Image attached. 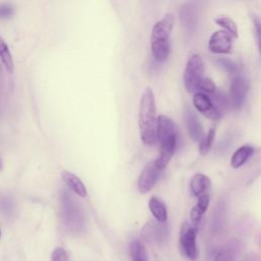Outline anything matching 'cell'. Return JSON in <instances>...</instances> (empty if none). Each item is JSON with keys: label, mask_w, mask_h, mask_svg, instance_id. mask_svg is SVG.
Returning a JSON list of instances; mask_svg holds the SVG:
<instances>
[{"label": "cell", "mask_w": 261, "mask_h": 261, "mask_svg": "<svg viewBox=\"0 0 261 261\" xmlns=\"http://www.w3.org/2000/svg\"><path fill=\"white\" fill-rule=\"evenodd\" d=\"M138 124L143 144L152 146L156 143V105L155 97L151 88H146L140 100Z\"/></svg>", "instance_id": "cell-1"}, {"label": "cell", "mask_w": 261, "mask_h": 261, "mask_svg": "<svg viewBox=\"0 0 261 261\" xmlns=\"http://www.w3.org/2000/svg\"><path fill=\"white\" fill-rule=\"evenodd\" d=\"M156 141L160 148L154 161L160 169H163L169 163L177 147V128L168 116L160 115L157 117Z\"/></svg>", "instance_id": "cell-2"}, {"label": "cell", "mask_w": 261, "mask_h": 261, "mask_svg": "<svg viewBox=\"0 0 261 261\" xmlns=\"http://www.w3.org/2000/svg\"><path fill=\"white\" fill-rule=\"evenodd\" d=\"M174 24V16L167 13L163 18L157 21L151 32V51L157 62L165 61L170 52L169 37Z\"/></svg>", "instance_id": "cell-3"}, {"label": "cell", "mask_w": 261, "mask_h": 261, "mask_svg": "<svg viewBox=\"0 0 261 261\" xmlns=\"http://www.w3.org/2000/svg\"><path fill=\"white\" fill-rule=\"evenodd\" d=\"M61 212L63 222L72 233H80L85 227V215L75 199L66 191L61 193Z\"/></svg>", "instance_id": "cell-4"}, {"label": "cell", "mask_w": 261, "mask_h": 261, "mask_svg": "<svg viewBox=\"0 0 261 261\" xmlns=\"http://www.w3.org/2000/svg\"><path fill=\"white\" fill-rule=\"evenodd\" d=\"M204 61L199 54L192 55L187 62L184 72V83L189 93L198 92V85L203 79Z\"/></svg>", "instance_id": "cell-5"}, {"label": "cell", "mask_w": 261, "mask_h": 261, "mask_svg": "<svg viewBox=\"0 0 261 261\" xmlns=\"http://www.w3.org/2000/svg\"><path fill=\"white\" fill-rule=\"evenodd\" d=\"M197 226L185 223L179 233V246L182 255L190 261H196L198 258L197 248Z\"/></svg>", "instance_id": "cell-6"}, {"label": "cell", "mask_w": 261, "mask_h": 261, "mask_svg": "<svg viewBox=\"0 0 261 261\" xmlns=\"http://www.w3.org/2000/svg\"><path fill=\"white\" fill-rule=\"evenodd\" d=\"M142 239L147 243L164 244L168 238V226L165 222L157 220H149L142 228Z\"/></svg>", "instance_id": "cell-7"}, {"label": "cell", "mask_w": 261, "mask_h": 261, "mask_svg": "<svg viewBox=\"0 0 261 261\" xmlns=\"http://www.w3.org/2000/svg\"><path fill=\"white\" fill-rule=\"evenodd\" d=\"M248 90H249V84L241 73L232 76L230 82V87H229V98H228L232 109L240 110L243 107L246 101Z\"/></svg>", "instance_id": "cell-8"}, {"label": "cell", "mask_w": 261, "mask_h": 261, "mask_svg": "<svg viewBox=\"0 0 261 261\" xmlns=\"http://www.w3.org/2000/svg\"><path fill=\"white\" fill-rule=\"evenodd\" d=\"M160 169L155 161H149L142 169L139 178H138V190L142 194H146L150 192L154 186L156 185L159 176H160Z\"/></svg>", "instance_id": "cell-9"}, {"label": "cell", "mask_w": 261, "mask_h": 261, "mask_svg": "<svg viewBox=\"0 0 261 261\" xmlns=\"http://www.w3.org/2000/svg\"><path fill=\"white\" fill-rule=\"evenodd\" d=\"M231 48L232 36L224 30L214 32L208 41V49L215 54H228Z\"/></svg>", "instance_id": "cell-10"}, {"label": "cell", "mask_w": 261, "mask_h": 261, "mask_svg": "<svg viewBox=\"0 0 261 261\" xmlns=\"http://www.w3.org/2000/svg\"><path fill=\"white\" fill-rule=\"evenodd\" d=\"M193 105L203 115H205L206 117H208V118H210L212 120H218L222 116V114L219 113L214 108L209 95H207L205 93H202V92L194 93Z\"/></svg>", "instance_id": "cell-11"}, {"label": "cell", "mask_w": 261, "mask_h": 261, "mask_svg": "<svg viewBox=\"0 0 261 261\" xmlns=\"http://www.w3.org/2000/svg\"><path fill=\"white\" fill-rule=\"evenodd\" d=\"M179 17L184 29L189 33L194 32L199 21V10L197 5L193 2L185 3L180 8Z\"/></svg>", "instance_id": "cell-12"}, {"label": "cell", "mask_w": 261, "mask_h": 261, "mask_svg": "<svg viewBox=\"0 0 261 261\" xmlns=\"http://www.w3.org/2000/svg\"><path fill=\"white\" fill-rule=\"evenodd\" d=\"M184 118L190 138L195 142H200L204 136V129L197 114L190 107H186Z\"/></svg>", "instance_id": "cell-13"}, {"label": "cell", "mask_w": 261, "mask_h": 261, "mask_svg": "<svg viewBox=\"0 0 261 261\" xmlns=\"http://www.w3.org/2000/svg\"><path fill=\"white\" fill-rule=\"evenodd\" d=\"M211 181L209 177L203 173H196L190 181V191L192 196L199 197L205 193H209Z\"/></svg>", "instance_id": "cell-14"}, {"label": "cell", "mask_w": 261, "mask_h": 261, "mask_svg": "<svg viewBox=\"0 0 261 261\" xmlns=\"http://www.w3.org/2000/svg\"><path fill=\"white\" fill-rule=\"evenodd\" d=\"M210 204V195L209 193H205L199 197H197V202L195 204V206L191 209L190 211V218L193 224L197 225L203 215L205 214V212L208 209V206Z\"/></svg>", "instance_id": "cell-15"}, {"label": "cell", "mask_w": 261, "mask_h": 261, "mask_svg": "<svg viewBox=\"0 0 261 261\" xmlns=\"http://www.w3.org/2000/svg\"><path fill=\"white\" fill-rule=\"evenodd\" d=\"M61 178L64 184L79 197L85 198L87 196V189L82 179L70 171L63 170L61 172Z\"/></svg>", "instance_id": "cell-16"}, {"label": "cell", "mask_w": 261, "mask_h": 261, "mask_svg": "<svg viewBox=\"0 0 261 261\" xmlns=\"http://www.w3.org/2000/svg\"><path fill=\"white\" fill-rule=\"evenodd\" d=\"M254 148L249 145H244L238 148L230 158V166L232 168H239L243 166L253 155Z\"/></svg>", "instance_id": "cell-17"}, {"label": "cell", "mask_w": 261, "mask_h": 261, "mask_svg": "<svg viewBox=\"0 0 261 261\" xmlns=\"http://www.w3.org/2000/svg\"><path fill=\"white\" fill-rule=\"evenodd\" d=\"M149 210L157 221L165 222L167 220V209L164 203L156 197H151L148 202Z\"/></svg>", "instance_id": "cell-18"}, {"label": "cell", "mask_w": 261, "mask_h": 261, "mask_svg": "<svg viewBox=\"0 0 261 261\" xmlns=\"http://www.w3.org/2000/svg\"><path fill=\"white\" fill-rule=\"evenodd\" d=\"M211 102L214 106V108L221 114L227 112L229 109H231L229 99L219 90H215L212 94L209 95Z\"/></svg>", "instance_id": "cell-19"}, {"label": "cell", "mask_w": 261, "mask_h": 261, "mask_svg": "<svg viewBox=\"0 0 261 261\" xmlns=\"http://www.w3.org/2000/svg\"><path fill=\"white\" fill-rule=\"evenodd\" d=\"M129 255L132 261H149L147 249L139 240L132 241L129 245Z\"/></svg>", "instance_id": "cell-20"}, {"label": "cell", "mask_w": 261, "mask_h": 261, "mask_svg": "<svg viewBox=\"0 0 261 261\" xmlns=\"http://www.w3.org/2000/svg\"><path fill=\"white\" fill-rule=\"evenodd\" d=\"M215 22L224 31L229 33L232 36V38H238V27L237 23L231 18H229L228 16H219L215 18Z\"/></svg>", "instance_id": "cell-21"}, {"label": "cell", "mask_w": 261, "mask_h": 261, "mask_svg": "<svg viewBox=\"0 0 261 261\" xmlns=\"http://www.w3.org/2000/svg\"><path fill=\"white\" fill-rule=\"evenodd\" d=\"M215 139V128L212 127L208 130V133L206 135L203 136V138L201 139L200 143H199V152L202 155H206L208 154V152L210 151L213 142Z\"/></svg>", "instance_id": "cell-22"}, {"label": "cell", "mask_w": 261, "mask_h": 261, "mask_svg": "<svg viewBox=\"0 0 261 261\" xmlns=\"http://www.w3.org/2000/svg\"><path fill=\"white\" fill-rule=\"evenodd\" d=\"M216 63L219 67H221L223 70H225L226 72H228L232 76L241 73L242 67L236 61H232V60L227 59V58H218L216 60Z\"/></svg>", "instance_id": "cell-23"}, {"label": "cell", "mask_w": 261, "mask_h": 261, "mask_svg": "<svg viewBox=\"0 0 261 261\" xmlns=\"http://www.w3.org/2000/svg\"><path fill=\"white\" fill-rule=\"evenodd\" d=\"M0 58H1L2 62L4 63V65L6 66L7 70L9 72H12L13 71L12 56L8 49V46L6 45V43L4 42V40L1 37H0Z\"/></svg>", "instance_id": "cell-24"}, {"label": "cell", "mask_w": 261, "mask_h": 261, "mask_svg": "<svg viewBox=\"0 0 261 261\" xmlns=\"http://www.w3.org/2000/svg\"><path fill=\"white\" fill-rule=\"evenodd\" d=\"M215 90H216V87L214 83L212 82V80L207 77H203L198 85V92H202L207 95L212 94Z\"/></svg>", "instance_id": "cell-25"}, {"label": "cell", "mask_w": 261, "mask_h": 261, "mask_svg": "<svg viewBox=\"0 0 261 261\" xmlns=\"http://www.w3.org/2000/svg\"><path fill=\"white\" fill-rule=\"evenodd\" d=\"M51 261H68L66 251L62 248H56L51 254Z\"/></svg>", "instance_id": "cell-26"}, {"label": "cell", "mask_w": 261, "mask_h": 261, "mask_svg": "<svg viewBox=\"0 0 261 261\" xmlns=\"http://www.w3.org/2000/svg\"><path fill=\"white\" fill-rule=\"evenodd\" d=\"M231 258V253L228 248L220 249L214 256V261H228Z\"/></svg>", "instance_id": "cell-27"}, {"label": "cell", "mask_w": 261, "mask_h": 261, "mask_svg": "<svg viewBox=\"0 0 261 261\" xmlns=\"http://www.w3.org/2000/svg\"><path fill=\"white\" fill-rule=\"evenodd\" d=\"M0 209L5 212L6 214H9L13 210V202L9 198H1L0 199Z\"/></svg>", "instance_id": "cell-28"}, {"label": "cell", "mask_w": 261, "mask_h": 261, "mask_svg": "<svg viewBox=\"0 0 261 261\" xmlns=\"http://www.w3.org/2000/svg\"><path fill=\"white\" fill-rule=\"evenodd\" d=\"M13 14V7L9 4H1L0 5V17L7 18Z\"/></svg>", "instance_id": "cell-29"}, {"label": "cell", "mask_w": 261, "mask_h": 261, "mask_svg": "<svg viewBox=\"0 0 261 261\" xmlns=\"http://www.w3.org/2000/svg\"><path fill=\"white\" fill-rule=\"evenodd\" d=\"M254 27H255V32L257 35V40H258V46L261 52V22L257 18H253Z\"/></svg>", "instance_id": "cell-30"}, {"label": "cell", "mask_w": 261, "mask_h": 261, "mask_svg": "<svg viewBox=\"0 0 261 261\" xmlns=\"http://www.w3.org/2000/svg\"><path fill=\"white\" fill-rule=\"evenodd\" d=\"M3 169V162H2V160L0 159V170H2Z\"/></svg>", "instance_id": "cell-31"}, {"label": "cell", "mask_w": 261, "mask_h": 261, "mask_svg": "<svg viewBox=\"0 0 261 261\" xmlns=\"http://www.w3.org/2000/svg\"><path fill=\"white\" fill-rule=\"evenodd\" d=\"M0 238H1V230H0Z\"/></svg>", "instance_id": "cell-32"}]
</instances>
